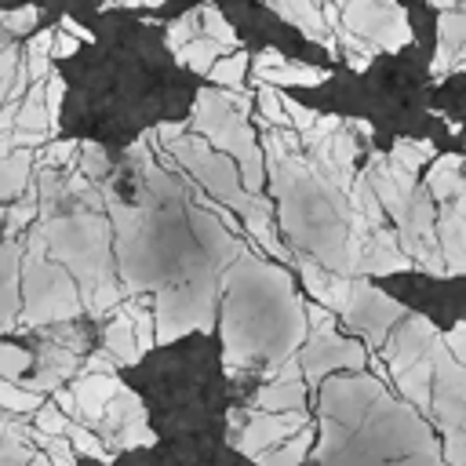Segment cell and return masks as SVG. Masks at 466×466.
<instances>
[{
    "mask_svg": "<svg viewBox=\"0 0 466 466\" xmlns=\"http://www.w3.org/2000/svg\"><path fill=\"white\" fill-rule=\"evenodd\" d=\"M222 364L226 371H244L262 360L269 382L273 371L309 339L306 306L280 266H269L248 251L222 273Z\"/></svg>",
    "mask_w": 466,
    "mask_h": 466,
    "instance_id": "1",
    "label": "cell"
},
{
    "mask_svg": "<svg viewBox=\"0 0 466 466\" xmlns=\"http://www.w3.org/2000/svg\"><path fill=\"white\" fill-rule=\"evenodd\" d=\"M295 127H266L262 149L280 200V226L295 255H309L350 277V193H342L309 157L299 153Z\"/></svg>",
    "mask_w": 466,
    "mask_h": 466,
    "instance_id": "2",
    "label": "cell"
},
{
    "mask_svg": "<svg viewBox=\"0 0 466 466\" xmlns=\"http://www.w3.org/2000/svg\"><path fill=\"white\" fill-rule=\"evenodd\" d=\"M175 153V160L193 175L197 186H204L208 197H215L218 204H226L229 211H237V218L244 222V229L255 237V244H262V251H269L280 262H295V251L280 244V237L273 233L269 222V204L262 200V193H251L244 186V171L233 157H226L222 149H215L208 138H178L167 146Z\"/></svg>",
    "mask_w": 466,
    "mask_h": 466,
    "instance_id": "3",
    "label": "cell"
},
{
    "mask_svg": "<svg viewBox=\"0 0 466 466\" xmlns=\"http://www.w3.org/2000/svg\"><path fill=\"white\" fill-rule=\"evenodd\" d=\"M44 240H47V255L55 262H62L84 295V306L91 302V295L116 280V262L109 251V222L95 211H73V215H51L40 218V226H33Z\"/></svg>",
    "mask_w": 466,
    "mask_h": 466,
    "instance_id": "4",
    "label": "cell"
},
{
    "mask_svg": "<svg viewBox=\"0 0 466 466\" xmlns=\"http://www.w3.org/2000/svg\"><path fill=\"white\" fill-rule=\"evenodd\" d=\"M84 295L76 277L47 255V240L29 229L25 237V262H22V317L25 328H47V324H69L84 313Z\"/></svg>",
    "mask_w": 466,
    "mask_h": 466,
    "instance_id": "5",
    "label": "cell"
},
{
    "mask_svg": "<svg viewBox=\"0 0 466 466\" xmlns=\"http://www.w3.org/2000/svg\"><path fill=\"white\" fill-rule=\"evenodd\" d=\"M193 131L240 164L244 186L251 193L262 189V178L269 171L266 167V149L255 142V131L248 127V113L233 106V98H229L226 87L222 91L204 87L197 95V102H193Z\"/></svg>",
    "mask_w": 466,
    "mask_h": 466,
    "instance_id": "6",
    "label": "cell"
},
{
    "mask_svg": "<svg viewBox=\"0 0 466 466\" xmlns=\"http://www.w3.org/2000/svg\"><path fill=\"white\" fill-rule=\"evenodd\" d=\"M433 419L444 437L441 451L451 466H466V364L448 350L444 335L433 346Z\"/></svg>",
    "mask_w": 466,
    "mask_h": 466,
    "instance_id": "7",
    "label": "cell"
},
{
    "mask_svg": "<svg viewBox=\"0 0 466 466\" xmlns=\"http://www.w3.org/2000/svg\"><path fill=\"white\" fill-rule=\"evenodd\" d=\"M218 280L222 277H200V280H175L157 291V342L167 346L189 331H211L215 328V302H218Z\"/></svg>",
    "mask_w": 466,
    "mask_h": 466,
    "instance_id": "8",
    "label": "cell"
},
{
    "mask_svg": "<svg viewBox=\"0 0 466 466\" xmlns=\"http://www.w3.org/2000/svg\"><path fill=\"white\" fill-rule=\"evenodd\" d=\"M342 25L379 51H400L411 44V25L397 0H346Z\"/></svg>",
    "mask_w": 466,
    "mask_h": 466,
    "instance_id": "9",
    "label": "cell"
},
{
    "mask_svg": "<svg viewBox=\"0 0 466 466\" xmlns=\"http://www.w3.org/2000/svg\"><path fill=\"white\" fill-rule=\"evenodd\" d=\"M302 426H309L306 411H258V408L229 411V441L248 459H258L262 451L284 444Z\"/></svg>",
    "mask_w": 466,
    "mask_h": 466,
    "instance_id": "10",
    "label": "cell"
},
{
    "mask_svg": "<svg viewBox=\"0 0 466 466\" xmlns=\"http://www.w3.org/2000/svg\"><path fill=\"white\" fill-rule=\"evenodd\" d=\"M404 317H408V309L397 299H390L386 291L371 288L364 277H353V295H350V306L342 309V324L353 328V331H360L371 350H382L386 339H390V331Z\"/></svg>",
    "mask_w": 466,
    "mask_h": 466,
    "instance_id": "11",
    "label": "cell"
},
{
    "mask_svg": "<svg viewBox=\"0 0 466 466\" xmlns=\"http://www.w3.org/2000/svg\"><path fill=\"white\" fill-rule=\"evenodd\" d=\"M317 411L320 419H339L346 426H357L368 408L386 393L379 375H364V371H346V375H328L317 386Z\"/></svg>",
    "mask_w": 466,
    "mask_h": 466,
    "instance_id": "12",
    "label": "cell"
},
{
    "mask_svg": "<svg viewBox=\"0 0 466 466\" xmlns=\"http://www.w3.org/2000/svg\"><path fill=\"white\" fill-rule=\"evenodd\" d=\"M299 360H302L306 382L320 386L331 371H360L371 357H368V346H360L357 339H342L335 328H317L302 342Z\"/></svg>",
    "mask_w": 466,
    "mask_h": 466,
    "instance_id": "13",
    "label": "cell"
},
{
    "mask_svg": "<svg viewBox=\"0 0 466 466\" xmlns=\"http://www.w3.org/2000/svg\"><path fill=\"white\" fill-rule=\"evenodd\" d=\"M437 339H441V331L433 328V320H426L422 313H408V317L390 331L386 346L379 350L382 364L390 368V379H397L400 371H408L411 364H419L422 357H430L433 346H437Z\"/></svg>",
    "mask_w": 466,
    "mask_h": 466,
    "instance_id": "14",
    "label": "cell"
},
{
    "mask_svg": "<svg viewBox=\"0 0 466 466\" xmlns=\"http://www.w3.org/2000/svg\"><path fill=\"white\" fill-rule=\"evenodd\" d=\"M186 218H189V229H193V237H197V244L204 248V255H208L222 273L244 255V244L233 237V229H229L211 208H204L200 200H197V204H186Z\"/></svg>",
    "mask_w": 466,
    "mask_h": 466,
    "instance_id": "15",
    "label": "cell"
},
{
    "mask_svg": "<svg viewBox=\"0 0 466 466\" xmlns=\"http://www.w3.org/2000/svg\"><path fill=\"white\" fill-rule=\"evenodd\" d=\"M306 149V157L342 189V193H350L353 189V182H357V175H353V157H357V142H353V135H350V124H342L335 135H328L324 142H313V146H302Z\"/></svg>",
    "mask_w": 466,
    "mask_h": 466,
    "instance_id": "16",
    "label": "cell"
},
{
    "mask_svg": "<svg viewBox=\"0 0 466 466\" xmlns=\"http://www.w3.org/2000/svg\"><path fill=\"white\" fill-rule=\"evenodd\" d=\"M255 80L258 84H273V87H317L324 84L331 73L324 66H306V62H291L284 58L277 47H262L255 58Z\"/></svg>",
    "mask_w": 466,
    "mask_h": 466,
    "instance_id": "17",
    "label": "cell"
},
{
    "mask_svg": "<svg viewBox=\"0 0 466 466\" xmlns=\"http://www.w3.org/2000/svg\"><path fill=\"white\" fill-rule=\"evenodd\" d=\"M80 350H73V346H66V342H58V339H47L44 342V350H40V357H36V375L33 379H22L29 390H36V393H55L66 379H73V375H80Z\"/></svg>",
    "mask_w": 466,
    "mask_h": 466,
    "instance_id": "18",
    "label": "cell"
},
{
    "mask_svg": "<svg viewBox=\"0 0 466 466\" xmlns=\"http://www.w3.org/2000/svg\"><path fill=\"white\" fill-rule=\"evenodd\" d=\"M415 266V258L400 248V237H397V229H379L371 240H368V248H364V255H360V277H390V273H404V269H411Z\"/></svg>",
    "mask_w": 466,
    "mask_h": 466,
    "instance_id": "19",
    "label": "cell"
},
{
    "mask_svg": "<svg viewBox=\"0 0 466 466\" xmlns=\"http://www.w3.org/2000/svg\"><path fill=\"white\" fill-rule=\"evenodd\" d=\"M266 4H269V11H277L284 22L299 25L309 40L324 44L328 51H339V40H335V33H331V25H328V18H324V4H320V0H266Z\"/></svg>",
    "mask_w": 466,
    "mask_h": 466,
    "instance_id": "20",
    "label": "cell"
},
{
    "mask_svg": "<svg viewBox=\"0 0 466 466\" xmlns=\"http://www.w3.org/2000/svg\"><path fill=\"white\" fill-rule=\"evenodd\" d=\"M433 142L426 138H397L393 149L386 153V164H390V175L397 178V186L404 193H415L419 189V171L426 164H433Z\"/></svg>",
    "mask_w": 466,
    "mask_h": 466,
    "instance_id": "21",
    "label": "cell"
},
{
    "mask_svg": "<svg viewBox=\"0 0 466 466\" xmlns=\"http://www.w3.org/2000/svg\"><path fill=\"white\" fill-rule=\"evenodd\" d=\"M22 262H25V240L18 237H4V255H0V269H4V331L18 328L22 317Z\"/></svg>",
    "mask_w": 466,
    "mask_h": 466,
    "instance_id": "22",
    "label": "cell"
},
{
    "mask_svg": "<svg viewBox=\"0 0 466 466\" xmlns=\"http://www.w3.org/2000/svg\"><path fill=\"white\" fill-rule=\"evenodd\" d=\"M120 379L116 375H95V371H80L76 379H73V393H76V400H80V422H87L91 430L102 422V415H106V408H109V400L120 393Z\"/></svg>",
    "mask_w": 466,
    "mask_h": 466,
    "instance_id": "23",
    "label": "cell"
},
{
    "mask_svg": "<svg viewBox=\"0 0 466 466\" xmlns=\"http://www.w3.org/2000/svg\"><path fill=\"white\" fill-rule=\"evenodd\" d=\"M437 237H441V251L448 262V277L466 273V215L455 204H441Z\"/></svg>",
    "mask_w": 466,
    "mask_h": 466,
    "instance_id": "24",
    "label": "cell"
},
{
    "mask_svg": "<svg viewBox=\"0 0 466 466\" xmlns=\"http://www.w3.org/2000/svg\"><path fill=\"white\" fill-rule=\"evenodd\" d=\"M422 186L430 189V197H433L437 204L455 200V197L462 193V186H466V160H462L459 153H444V157H437V160L430 164Z\"/></svg>",
    "mask_w": 466,
    "mask_h": 466,
    "instance_id": "25",
    "label": "cell"
},
{
    "mask_svg": "<svg viewBox=\"0 0 466 466\" xmlns=\"http://www.w3.org/2000/svg\"><path fill=\"white\" fill-rule=\"evenodd\" d=\"M306 393H309L306 379H273V382L258 386L251 408H258V411H306Z\"/></svg>",
    "mask_w": 466,
    "mask_h": 466,
    "instance_id": "26",
    "label": "cell"
},
{
    "mask_svg": "<svg viewBox=\"0 0 466 466\" xmlns=\"http://www.w3.org/2000/svg\"><path fill=\"white\" fill-rule=\"evenodd\" d=\"M433 379H437V368H433V353H430L419 364H411L408 371H400L393 382H397V393L408 404H415L419 411H433Z\"/></svg>",
    "mask_w": 466,
    "mask_h": 466,
    "instance_id": "27",
    "label": "cell"
},
{
    "mask_svg": "<svg viewBox=\"0 0 466 466\" xmlns=\"http://www.w3.org/2000/svg\"><path fill=\"white\" fill-rule=\"evenodd\" d=\"M102 350H109L120 364H138L142 350H138V335H135V320H131L127 306H120V309L109 317V324H106V331H102Z\"/></svg>",
    "mask_w": 466,
    "mask_h": 466,
    "instance_id": "28",
    "label": "cell"
},
{
    "mask_svg": "<svg viewBox=\"0 0 466 466\" xmlns=\"http://www.w3.org/2000/svg\"><path fill=\"white\" fill-rule=\"evenodd\" d=\"M15 127H22V131H51V135H55V124H51V109H47V87H44V80H40V84H29V91L22 95V102H18V113H15Z\"/></svg>",
    "mask_w": 466,
    "mask_h": 466,
    "instance_id": "29",
    "label": "cell"
},
{
    "mask_svg": "<svg viewBox=\"0 0 466 466\" xmlns=\"http://www.w3.org/2000/svg\"><path fill=\"white\" fill-rule=\"evenodd\" d=\"M29 167H33V149H15V153H4L0 160V197L11 204L18 200L25 189H29Z\"/></svg>",
    "mask_w": 466,
    "mask_h": 466,
    "instance_id": "30",
    "label": "cell"
},
{
    "mask_svg": "<svg viewBox=\"0 0 466 466\" xmlns=\"http://www.w3.org/2000/svg\"><path fill=\"white\" fill-rule=\"evenodd\" d=\"M313 422L309 426H302L295 437H288L284 444H277V448H269V451H262L258 459H255V466H302V459H309V451H313Z\"/></svg>",
    "mask_w": 466,
    "mask_h": 466,
    "instance_id": "31",
    "label": "cell"
},
{
    "mask_svg": "<svg viewBox=\"0 0 466 466\" xmlns=\"http://www.w3.org/2000/svg\"><path fill=\"white\" fill-rule=\"evenodd\" d=\"M0 430H4V441H0V466H33V459H36V444H29V441L22 437V422H18V415L4 411Z\"/></svg>",
    "mask_w": 466,
    "mask_h": 466,
    "instance_id": "32",
    "label": "cell"
},
{
    "mask_svg": "<svg viewBox=\"0 0 466 466\" xmlns=\"http://www.w3.org/2000/svg\"><path fill=\"white\" fill-rule=\"evenodd\" d=\"M233 47H226V44H218V40H211V36H197V40H189L186 47H178L175 51V62L178 66H186V69H193V73H211L215 69V62L222 58V55H229Z\"/></svg>",
    "mask_w": 466,
    "mask_h": 466,
    "instance_id": "33",
    "label": "cell"
},
{
    "mask_svg": "<svg viewBox=\"0 0 466 466\" xmlns=\"http://www.w3.org/2000/svg\"><path fill=\"white\" fill-rule=\"evenodd\" d=\"M0 408L4 411H11V415H36L40 408H44V393H36V390H29L25 382H11V379H4L0 382Z\"/></svg>",
    "mask_w": 466,
    "mask_h": 466,
    "instance_id": "34",
    "label": "cell"
},
{
    "mask_svg": "<svg viewBox=\"0 0 466 466\" xmlns=\"http://www.w3.org/2000/svg\"><path fill=\"white\" fill-rule=\"evenodd\" d=\"M66 437L73 441L76 455H87V459H95V462H113L109 444H106V441H102V433H98V430H91L87 422H69Z\"/></svg>",
    "mask_w": 466,
    "mask_h": 466,
    "instance_id": "35",
    "label": "cell"
},
{
    "mask_svg": "<svg viewBox=\"0 0 466 466\" xmlns=\"http://www.w3.org/2000/svg\"><path fill=\"white\" fill-rule=\"evenodd\" d=\"M258 113H262V127H291V116H288V106H284V91L273 87V84H258Z\"/></svg>",
    "mask_w": 466,
    "mask_h": 466,
    "instance_id": "36",
    "label": "cell"
},
{
    "mask_svg": "<svg viewBox=\"0 0 466 466\" xmlns=\"http://www.w3.org/2000/svg\"><path fill=\"white\" fill-rule=\"evenodd\" d=\"M40 215V189H25L18 200L7 204V229L4 237H22V229H29V222Z\"/></svg>",
    "mask_w": 466,
    "mask_h": 466,
    "instance_id": "37",
    "label": "cell"
},
{
    "mask_svg": "<svg viewBox=\"0 0 466 466\" xmlns=\"http://www.w3.org/2000/svg\"><path fill=\"white\" fill-rule=\"evenodd\" d=\"M248 66H251V55H248V51H229L226 58H218V62H215V69H211L208 76H211L218 87H240V84H244Z\"/></svg>",
    "mask_w": 466,
    "mask_h": 466,
    "instance_id": "38",
    "label": "cell"
},
{
    "mask_svg": "<svg viewBox=\"0 0 466 466\" xmlns=\"http://www.w3.org/2000/svg\"><path fill=\"white\" fill-rule=\"evenodd\" d=\"M197 36H204V18H200V7H193V11H186L182 18L167 22V47H171V51L186 47V44H189V40H197Z\"/></svg>",
    "mask_w": 466,
    "mask_h": 466,
    "instance_id": "39",
    "label": "cell"
},
{
    "mask_svg": "<svg viewBox=\"0 0 466 466\" xmlns=\"http://www.w3.org/2000/svg\"><path fill=\"white\" fill-rule=\"evenodd\" d=\"M200 18H204V36H211V40H218V44L233 47V51H240V40H237V33H233V25H229V22L218 15V7L204 4V7H200Z\"/></svg>",
    "mask_w": 466,
    "mask_h": 466,
    "instance_id": "40",
    "label": "cell"
},
{
    "mask_svg": "<svg viewBox=\"0 0 466 466\" xmlns=\"http://www.w3.org/2000/svg\"><path fill=\"white\" fill-rule=\"evenodd\" d=\"M29 364H33L29 350H22V346H15V342H4V346H0V375H4V379L22 382V375L29 371Z\"/></svg>",
    "mask_w": 466,
    "mask_h": 466,
    "instance_id": "41",
    "label": "cell"
},
{
    "mask_svg": "<svg viewBox=\"0 0 466 466\" xmlns=\"http://www.w3.org/2000/svg\"><path fill=\"white\" fill-rule=\"evenodd\" d=\"M80 175H87L91 182H102L109 175V157L98 142H80Z\"/></svg>",
    "mask_w": 466,
    "mask_h": 466,
    "instance_id": "42",
    "label": "cell"
},
{
    "mask_svg": "<svg viewBox=\"0 0 466 466\" xmlns=\"http://www.w3.org/2000/svg\"><path fill=\"white\" fill-rule=\"evenodd\" d=\"M69 415L55 404V400H44V408L33 415V426H40L44 433H51V437H66V430H69Z\"/></svg>",
    "mask_w": 466,
    "mask_h": 466,
    "instance_id": "43",
    "label": "cell"
},
{
    "mask_svg": "<svg viewBox=\"0 0 466 466\" xmlns=\"http://www.w3.org/2000/svg\"><path fill=\"white\" fill-rule=\"evenodd\" d=\"M36 18H40V7L36 4H22V7H15V11H4V33H11V36H22V33H29L33 25H36Z\"/></svg>",
    "mask_w": 466,
    "mask_h": 466,
    "instance_id": "44",
    "label": "cell"
},
{
    "mask_svg": "<svg viewBox=\"0 0 466 466\" xmlns=\"http://www.w3.org/2000/svg\"><path fill=\"white\" fill-rule=\"evenodd\" d=\"M76 146H80V142H69V138L47 142V146H44V153H40V167H66V164H73Z\"/></svg>",
    "mask_w": 466,
    "mask_h": 466,
    "instance_id": "45",
    "label": "cell"
},
{
    "mask_svg": "<svg viewBox=\"0 0 466 466\" xmlns=\"http://www.w3.org/2000/svg\"><path fill=\"white\" fill-rule=\"evenodd\" d=\"M284 106H288V116H291V127L299 131V135H306L317 120H320V113L317 109H309V106H302V102H295L291 95H284Z\"/></svg>",
    "mask_w": 466,
    "mask_h": 466,
    "instance_id": "46",
    "label": "cell"
},
{
    "mask_svg": "<svg viewBox=\"0 0 466 466\" xmlns=\"http://www.w3.org/2000/svg\"><path fill=\"white\" fill-rule=\"evenodd\" d=\"M44 455L51 459V466H76V448L69 437H51L44 444Z\"/></svg>",
    "mask_w": 466,
    "mask_h": 466,
    "instance_id": "47",
    "label": "cell"
},
{
    "mask_svg": "<svg viewBox=\"0 0 466 466\" xmlns=\"http://www.w3.org/2000/svg\"><path fill=\"white\" fill-rule=\"evenodd\" d=\"M116 368H120V360H116L109 350H95V353H87L84 364H80V371H95V375H116Z\"/></svg>",
    "mask_w": 466,
    "mask_h": 466,
    "instance_id": "48",
    "label": "cell"
},
{
    "mask_svg": "<svg viewBox=\"0 0 466 466\" xmlns=\"http://www.w3.org/2000/svg\"><path fill=\"white\" fill-rule=\"evenodd\" d=\"M44 87H47V109H51V124H55V131H58V113H62V87H66V80L51 69V76L44 80Z\"/></svg>",
    "mask_w": 466,
    "mask_h": 466,
    "instance_id": "49",
    "label": "cell"
},
{
    "mask_svg": "<svg viewBox=\"0 0 466 466\" xmlns=\"http://www.w3.org/2000/svg\"><path fill=\"white\" fill-rule=\"evenodd\" d=\"M80 44H84V40H76L73 33H66V29L55 25V58H69V55H76Z\"/></svg>",
    "mask_w": 466,
    "mask_h": 466,
    "instance_id": "50",
    "label": "cell"
},
{
    "mask_svg": "<svg viewBox=\"0 0 466 466\" xmlns=\"http://www.w3.org/2000/svg\"><path fill=\"white\" fill-rule=\"evenodd\" d=\"M444 342H448V350L466 364V320H462V324H455V328L444 335Z\"/></svg>",
    "mask_w": 466,
    "mask_h": 466,
    "instance_id": "51",
    "label": "cell"
},
{
    "mask_svg": "<svg viewBox=\"0 0 466 466\" xmlns=\"http://www.w3.org/2000/svg\"><path fill=\"white\" fill-rule=\"evenodd\" d=\"M58 29L73 33V36H76V40H84V44H91V40H95V36H91V29H84V25H80L73 15H62V18H58Z\"/></svg>",
    "mask_w": 466,
    "mask_h": 466,
    "instance_id": "52",
    "label": "cell"
},
{
    "mask_svg": "<svg viewBox=\"0 0 466 466\" xmlns=\"http://www.w3.org/2000/svg\"><path fill=\"white\" fill-rule=\"evenodd\" d=\"M182 131H186V124H160V127H157V135L164 138V146L178 142V138H182Z\"/></svg>",
    "mask_w": 466,
    "mask_h": 466,
    "instance_id": "53",
    "label": "cell"
},
{
    "mask_svg": "<svg viewBox=\"0 0 466 466\" xmlns=\"http://www.w3.org/2000/svg\"><path fill=\"white\" fill-rule=\"evenodd\" d=\"M160 4H167V0H106L102 7L109 11V7H160Z\"/></svg>",
    "mask_w": 466,
    "mask_h": 466,
    "instance_id": "54",
    "label": "cell"
},
{
    "mask_svg": "<svg viewBox=\"0 0 466 466\" xmlns=\"http://www.w3.org/2000/svg\"><path fill=\"white\" fill-rule=\"evenodd\" d=\"M430 4H433V7H441V11H451V7H455V4H462V0H430Z\"/></svg>",
    "mask_w": 466,
    "mask_h": 466,
    "instance_id": "55",
    "label": "cell"
},
{
    "mask_svg": "<svg viewBox=\"0 0 466 466\" xmlns=\"http://www.w3.org/2000/svg\"><path fill=\"white\" fill-rule=\"evenodd\" d=\"M33 466H51V459H47L44 451H36V459H33Z\"/></svg>",
    "mask_w": 466,
    "mask_h": 466,
    "instance_id": "56",
    "label": "cell"
},
{
    "mask_svg": "<svg viewBox=\"0 0 466 466\" xmlns=\"http://www.w3.org/2000/svg\"><path fill=\"white\" fill-rule=\"evenodd\" d=\"M339 4H346V0H339Z\"/></svg>",
    "mask_w": 466,
    "mask_h": 466,
    "instance_id": "57",
    "label": "cell"
}]
</instances>
